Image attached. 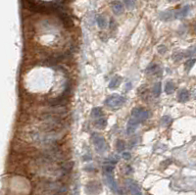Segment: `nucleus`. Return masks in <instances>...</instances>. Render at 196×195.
<instances>
[{
  "label": "nucleus",
  "mask_w": 196,
  "mask_h": 195,
  "mask_svg": "<svg viewBox=\"0 0 196 195\" xmlns=\"http://www.w3.org/2000/svg\"><path fill=\"white\" fill-rule=\"evenodd\" d=\"M124 103H126V99L119 94H113L105 100V104L108 106V107L113 108V109L122 107Z\"/></svg>",
  "instance_id": "obj_1"
},
{
  "label": "nucleus",
  "mask_w": 196,
  "mask_h": 195,
  "mask_svg": "<svg viewBox=\"0 0 196 195\" xmlns=\"http://www.w3.org/2000/svg\"><path fill=\"white\" fill-rule=\"evenodd\" d=\"M91 138H92V141H93V144L98 153H104L107 150V143H106L105 138L102 137L101 135H99V133H93Z\"/></svg>",
  "instance_id": "obj_2"
},
{
  "label": "nucleus",
  "mask_w": 196,
  "mask_h": 195,
  "mask_svg": "<svg viewBox=\"0 0 196 195\" xmlns=\"http://www.w3.org/2000/svg\"><path fill=\"white\" fill-rule=\"evenodd\" d=\"M131 117L136 120L137 122L141 123L148 119V112L141 107H136L133 108V111H131Z\"/></svg>",
  "instance_id": "obj_3"
},
{
  "label": "nucleus",
  "mask_w": 196,
  "mask_h": 195,
  "mask_svg": "<svg viewBox=\"0 0 196 195\" xmlns=\"http://www.w3.org/2000/svg\"><path fill=\"white\" fill-rule=\"evenodd\" d=\"M57 15H58L59 19L61 20V22L63 23V25L65 26L66 28H70L73 26V20L72 18H71L70 15H68V14L65 12V10L62 9L60 10V11L57 13Z\"/></svg>",
  "instance_id": "obj_4"
},
{
  "label": "nucleus",
  "mask_w": 196,
  "mask_h": 195,
  "mask_svg": "<svg viewBox=\"0 0 196 195\" xmlns=\"http://www.w3.org/2000/svg\"><path fill=\"white\" fill-rule=\"evenodd\" d=\"M68 96H69V95H66L63 93L61 96L49 100L48 104L53 106V107H60V106H63L64 104H66V102H68Z\"/></svg>",
  "instance_id": "obj_5"
},
{
  "label": "nucleus",
  "mask_w": 196,
  "mask_h": 195,
  "mask_svg": "<svg viewBox=\"0 0 196 195\" xmlns=\"http://www.w3.org/2000/svg\"><path fill=\"white\" fill-rule=\"evenodd\" d=\"M105 176H106V180H107V183H108L109 187L111 188V190H113L115 193H118V185H117V182L112 173H105Z\"/></svg>",
  "instance_id": "obj_6"
},
{
  "label": "nucleus",
  "mask_w": 196,
  "mask_h": 195,
  "mask_svg": "<svg viewBox=\"0 0 196 195\" xmlns=\"http://www.w3.org/2000/svg\"><path fill=\"white\" fill-rule=\"evenodd\" d=\"M127 186H129V188L130 190L131 195H142L139 186H138L134 182H133V180L130 179V180H127Z\"/></svg>",
  "instance_id": "obj_7"
},
{
  "label": "nucleus",
  "mask_w": 196,
  "mask_h": 195,
  "mask_svg": "<svg viewBox=\"0 0 196 195\" xmlns=\"http://www.w3.org/2000/svg\"><path fill=\"white\" fill-rule=\"evenodd\" d=\"M112 6V10L113 12L116 14V15H121V14L124 13V5L122 2L118 1V0H115L111 3Z\"/></svg>",
  "instance_id": "obj_8"
},
{
  "label": "nucleus",
  "mask_w": 196,
  "mask_h": 195,
  "mask_svg": "<svg viewBox=\"0 0 196 195\" xmlns=\"http://www.w3.org/2000/svg\"><path fill=\"white\" fill-rule=\"evenodd\" d=\"M99 191H100V185L97 183V182H89L86 185V192L89 193V194H97L99 193Z\"/></svg>",
  "instance_id": "obj_9"
},
{
  "label": "nucleus",
  "mask_w": 196,
  "mask_h": 195,
  "mask_svg": "<svg viewBox=\"0 0 196 195\" xmlns=\"http://www.w3.org/2000/svg\"><path fill=\"white\" fill-rule=\"evenodd\" d=\"M139 122H137L136 120L131 118L130 121H129V124H127V132L129 134H131L133 132H135V130H136L137 126L139 125Z\"/></svg>",
  "instance_id": "obj_10"
},
{
  "label": "nucleus",
  "mask_w": 196,
  "mask_h": 195,
  "mask_svg": "<svg viewBox=\"0 0 196 195\" xmlns=\"http://www.w3.org/2000/svg\"><path fill=\"white\" fill-rule=\"evenodd\" d=\"M189 11H190V6L186 5V6H184L183 8H181L179 12L174 13V17L176 18H184V17L187 16V14L189 13Z\"/></svg>",
  "instance_id": "obj_11"
},
{
  "label": "nucleus",
  "mask_w": 196,
  "mask_h": 195,
  "mask_svg": "<svg viewBox=\"0 0 196 195\" xmlns=\"http://www.w3.org/2000/svg\"><path fill=\"white\" fill-rule=\"evenodd\" d=\"M177 99H179L180 102H186L188 99H189V92H188L186 89H181L179 92Z\"/></svg>",
  "instance_id": "obj_12"
},
{
  "label": "nucleus",
  "mask_w": 196,
  "mask_h": 195,
  "mask_svg": "<svg viewBox=\"0 0 196 195\" xmlns=\"http://www.w3.org/2000/svg\"><path fill=\"white\" fill-rule=\"evenodd\" d=\"M160 19L163 21H171L174 18V12L173 11H165L160 13Z\"/></svg>",
  "instance_id": "obj_13"
},
{
  "label": "nucleus",
  "mask_w": 196,
  "mask_h": 195,
  "mask_svg": "<svg viewBox=\"0 0 196 195\" xmlns=\"http://www.w3.org/2000/svg\"><path fill=\"white\" fill-rule=\"evenodd\" d=\"M96 23H97L98 27L100 28V29H105L106 26H107L106 19L103 16H100V15L96 17Z\"/></svg>",
  "instance_id": "obj_14"
},
{
  "label": "nucleus",
  "mask_w": 196,
  "mask_h": 195,
  "mask_svg": "<svg viewBox=\"0 0 196 195\" xmlns=\"http://www.w3.org/2000/svg\"><path fill=\"white\" fill-rule=\"evenodd\" d=\"M95 125L97 127H99V129H104V127L107 126V119L104 118V117H101V118L96 119Z\"/></svg>",
  "instance_id": "obj_15"
},
{
  "label": "nucleus",
  "mask_w": 196,
  "mask_h": 195,
  "mask_svg": "<svg viewBox=\"0 0 196 195\" xmlns=\"http://www.w3.org/2000/svg\"><path fill=\"white\" fill-rule=\"evenodd\" d=\"M121 81H122V77H113V79L111 80V81H110V83H109V87L110 88H116L121 83Z\"/></svg>",
  "instance_id": "obj_16"
},
{
  "label": "nucleus",
  "mask_w": 196,
  "mask_h": 195,
  "mask_svg": "<svg viewBox=\"0 0 196 195\" xmlns=\"http://www.w3.org/2000/svg\"><path fill=\"white\" fill-rule=\"evenodd\" d=\"M91 117L92 118H94V119H98V118H101V117H103V111H102V109L101 108H93V110H92V112H91Z\"/></svg>",
  "instance_id": "obj_17"
},
{
  "label": "nucleus",
  "mask_w": 196,
  "mask_h": 195,
  "mask_svg": "<svg viewBox=\"0 0 196 195\" xmlns=\"http://www.w3.org/2000/svg\"><path fill=\"white\" fill-rule=\"evenodd\" d=\"M174 90V84L172 81H168L165 86V92L167 94H171V93H173Z\"/></svg>",
  "instance_id": "obj_18"
},
{
  "label": "nucleus",
  "mask_w": 196,
  "mask_h": 195,
  "mask_svg": "<svg viewBox=\"0 0 196 195\" xmlns=\"http://www.w3.org/2000/svg\"><path fill=\"white\" fill-rule=\"evenodd\" d=\"M158 71L159 72H161V70L159 69V67L156 65V64H152L151 66L148 67L147 69V72L150 73V74H158Z\"/></svg>",
  "instance_id": "obj_19"
},
{
  "label": "nucleus",
  "mask_w": 196,
  "mask_h": 195,
  "mask_svg": "<svg viewBox=\"0 0 196 195\" xmlns=\"http://www.w3.org/2000/svg\"><path fill=\"white\" fill-rule=\"evenodd\" d=\"M124 3L126 5L127 9L131 10L135 7V0H124Z\"/></svg>",
  "instance_id": "obj_20"
},
{
  "label": "nucleus",
  "mask_w": 196,
  "mask_h": 195,
  "mask_svg": "<svg viewBox=\"0 0 196 195\" xmlns=\"http://www.w3.org/2000/svg\"><path fill=\"white\" fill-rule=\"evenodd\" d=\"M171 123H172V119H171V117H169V116L163 117L162 120H161V124H162V126H164V127L169 126Z\"/></svg>",
  "instance_id": "obj_21"
},
{
  "label": "nucleus",
  "mask_w": 196,
  "mask_h": 195,
  "mask_svg": "<svg viewBox=\"0 0 196 195\" xmlns=\"http://www.w3.org/2000/svg\"><path fill=\"white\" fill-rule=\"evenodd\" d=\"M154 94L155 96H159L161 94V83H156L154 87Z\"/></svg>",
  "instance_id": "obj_22"
},
{
  "label": "nucleus",
  "mask_w": 196,
  "mask_h": 195,
  "mask_svg": "<svg viewBox=\"0 0 196 195\" xmlns=\"http://www.w3.org/2000/svg\"><path fill=\"white\" fill-rule=\"evenodd\" d=\"M117 150L119 152H122L123 150H124V142L122 140H119L117 143Z\"/></svg>",
  "instance_id": "obj_23"
},
{
  "label": "nucleus",
  "mask_w": 196,
  "mask_h": 195,
  "mask_svg": "<svg viewBox=\"0 0 196 195\" xmlns=\"http://www.w3.org/2000/svg\"><path fill=\"white\" fill-rule=\"evenodd\" d=\"M194 63H195V60L194 59H191V60H189L187 63H186V65H185V69H186L187 71L188 70H190L191 69V67L194 65Z\"/></svg>",
  "instance_id": "obj_24"
},
{
  "label": "nucleus",
  "mask_w": 196,
  "mask_h": 195,
  "mask_svg": "<svg viewBox=\"0 0 196 195\" xmlns=\"http://www.w3.org/2000/svg\"><path fill=\"white\" fill-rule=\"evenodd\" d=\"M123 157H124V159H126V160H130L131 155H130V152H124V153H123Z\"/></svg>",
  "instance_id": "obj_25"
},
{
  "label": "nucleus",
  "mask_w": 196,
  "mask_h": 195,
  "mask_svg": "<svg viewBox=\"0 0 196 195\" xmlns=\"http://www.w3.org/2000/svg\"><path fill=\"white\" fill-rule=\"evenodd\" d=\"M166 50H167V49H166L165 46H160V47L158 48V51H159L160 53H162V54H163L164 52H166Z\"/></svg>",
  "instance_id": "obj_26"
},
{
  "label": "nucleus",
  "mask_w": 196,
  "mask_h": 195,
  "mask_svg": "<svg viewBox=\"0 0 196 195\" xmlns=\"http://www.w3.org/2000/svg\"><path fill=\"white\" fill-rule=\"evenodd\" d=\"M169 1H177V0H169Z\"/></svg>",
  "instance_id": "obj_27"
},
{
  "label": "nucleus",
  "mask_w": 196,
  "mask_h": 195,
  "mask_svg": "<svg viewBox=\"0 0 196 195\" xmlns=\"http://www.w3.org/2000/svg\"><path fill=\"white\" fill-rule=\"evenodd\" d=\"M148 195H151V194H148Z\"/></svg>",
  "instance_id": "obj_28"
}]
</instances>
